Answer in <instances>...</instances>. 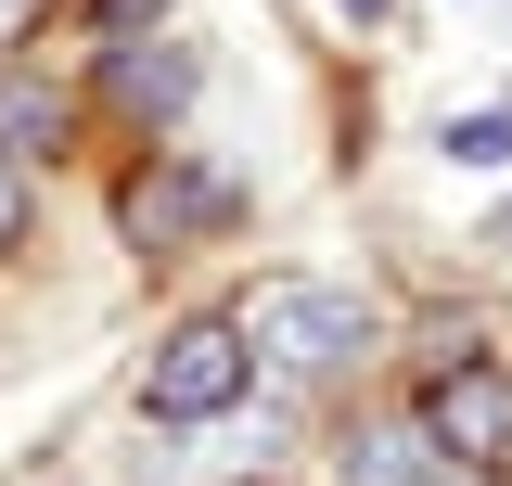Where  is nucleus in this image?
I'll list each match as a JSON object with an SVG mask.
<instances>
[{"label": "nucleus", "instance_id": "obj_1", "mask_svg": "<svg viewBox=\"0 0 512 486\" xmlns=\"http://www.w3.org/2000/svg\"><path fill=\"white\" fill-rule=\"evenodd\" d=\"M231 333H244L269 371H346V359H372V295L282 269V282H256V295L231 307Z\"/></svg>", "mask_w": 512, "mask_h": 486}, {"label": "nucleus", "instance_id": "obj_2", "mask_svg": "<svg viewBox=\"0 0 512 486\" xmlns=\"http://www.w3.org/2000/svg\"><path fill=\"white\" fill-rule=\"evenodd\" d=\"M244 384H256L244 333H231V320H180V333L154 346V371H141V410H154V423H218Z\"/></svg>", "mask_w": 512, "mask_h": 486}, {"label": "nucleus", "instance_id": "obj_3", "mask_svg": "<svg viewBox=\"0 0 512 486\" xmlns=\"http://www.w3.org/2000/svg\"><path fill=\"white\" fill-rule=\"evenodd\" d=\"M116 231L141 243V256L218 243V231H231V180H218V167H192V154H154V167H141V180L116 192Z\"/></svg>", "mask_w": 512, "mask_h": 486}, {"label": "nucleus", "instance_id": "obj_4", "mask_svg": "<svg viewBox=\"0 0 512 486\" xmlns=\"http://www.w3.org/2000/svg\"><path fill=\"white\" fill-rule=\"evenodd\" d=\"M423 435H436V461L448 474H487L512 448V384L487 359H461V371H436V397H423Z\"/></svg>", "mask_w": 512, "mask_h": 486}, {"label": "nucleus", "instance_id": "obj_5", "mask_svg": "<svg viewBox=\"0 0 512 486\" xmlns=\"http://www.w3.org/2000/svg\"><path fill=\"white\" fill-rule=\"evenodd\" d=\"M346 486H436V435L423 423H384L346 448Z\"/></svg>", "mask_w": 512, "mask_h": 486}, {"label": "nucleus", "instance_id": "obj_6", "mask_svg": "<svg viewBox=\"0 0 512 486\" xmlns=\"http://www.w3.org/2000/svg\"><path fill=\"white\" fill-rule=\"evenodd\" d=\"M0 154H64V90L0 77Z\"/></svg>", "mask_w": 512, "mask_h": 486}, {"label": "nucleus", "instance_id": "obj_7", "mask_svg": "<svg viewBox=\"0 0 512 486\" xmlns=\"http://www.w3.org/2000/svg\"><path fill=\"white\" fill-rule=\"evenodd\" d=\"M116 90L141 103V116H167V103L192 90V52H141V39H116Z\"/></svg>", "mask_w": 512, "mask_h": 486}, {"label": "nucleus", "instance_id": "obj_8", "mask_svg": "<svg viewBox=\"0 0 512 486\" xmlns=\"http://www.w3.org/2000/svg\"><path fill=\"white\" fill-rule=\"evenodd\" d=\"M436 154H448V167H512V116H448Z\"/></svg>", "mask_w": 512, "mask_h": 486}, {"label": "nucleus", "instance_id": "obj_9", "mask_svg": "<svg viewBox=\"0 0 512 486\" xmlns=\"http://www.w3.org/2000/svg\"><path fill=\"white\" fill-rule=\"evenodd\" d=\"M0 243H26V180H13V154H0Z\"/></svg>", "mask_w": 512, "mask_h": 486}, {"label": "nucleus", "instance_id": "obj_10", "mask_svg": "<svg viewBox=\"0 0 512 486\" xmlns=\"http://www.w3.org/2000/svg\"><path fill=\"white\" fill-rule=\"evenodd\" d=\"M26 26H39V0H0V52H13V39H26Z\"/></svg>", "mask_w": 512, "mask_h": 486}, {"label": "nucleus", "instance_id": "obj_11", "mask_svg": "<svg viewBox=\"0 0 512 486\" xmlns=\"http://www.w3.org/2000/svg\"><path fill=\"white\" fill-rule=\"evenodd\" d=\"M346 13H384V0H346Z\"/></svg>", "mask_w": 512, "mask_h": 486}, {"label": "nucleus", "instance_id": "obj_12", "mask_svg": "<svg viewBox=\"0 0 512 486\" xmlns=\"http://www.w3.org/2000/svg\"><path fill=\"white\" fill-rule=\"evenodd\" d=\"M500 256H512V243H500Z\"/></svg>", "mask_w": 512, "mask_h": 486}]
</instances>
